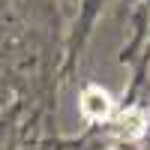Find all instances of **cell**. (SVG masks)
I'll use <instances>...</instances> for the list:
<instances>
[{"instance_id": "7a4b0ae2", "label": "cell", "mask_w": 150, "mask_h": 150, "mask_svg": "<svg viewBox=\"0 0 150 150\" xmlns=\"http://www.w3.org/2000/svg\"><path fill=\"white\" fill-rule=\"evenodd\" d=\"M144 129H147V114L141 108H129V111H123V114L117 117V135L126 138V141L141 138Z\"/></svg>"}, {"instance_id": "6da1fadb", "label": "cell", "mask_w": 150, "mask_h": 150, "mask_svg": "<svg viewBox=\"0 0 150 150\" xmlns=\"http://www.w3.org/2000/svg\"><path fill=\"white\" fill-rule=\"evenodd\" d=\"M111 111H114V102L102 87H87L81 93V114L87 120H108Z\"/></svg>"}]
</instances>
